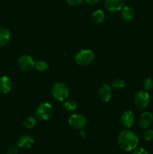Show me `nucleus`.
I'll use <instances>...</instances> for the list:
<instances>
[{"label": "nucleus", "instance_id": "obj_27", "mask_svg": "<svg viewBox=\"0 0 153 154\" xmlns=\"http://www.w3.org/2000/svg\"><path fill=\"white\" fill-rule=\"evenodd\" d=\"M79 136L81 138H82V139H86L87 137L86 132L84 130H82V129H80V132H79Z\"/></svg>", "mask_w": 153, "mask_h": 154}, {"label": "nucleus", "instance_id": "obj_11", "mask_svg": "<svg viewBox=\"0 0 153 154\" xmlns=\"http://www.w3.org/2000/svg\"><path fill=\"white\" fill-rule=\"evenodd\" d=\"M153 123V114L149 111L142 113L139 119V125L142 129H147Z\"/></svg>", "mask_w": 153, "mask_h": 154}, {"label": "nucleus", "instance_id": "obj_13", "mask_svg": "<svg viewBox=\"0 0 153 154\" xmlns=\"http://www.w3.org/2000/svg\"><path fill=\"white\" fill-rule=\"evenodd\" d=\"M13 88L12 81L7 76H2L0 78V93L7 94L10 93Z\"/></svg>", "mask_w": 153, "mask_h": 154}, {"label": "nucleus", "instance_id": "obj_15", "mask_svg": "<svg viewBox=\"0 0 153 154\" xmlns=\"http://www.w3.org/2000/svg\"><path fill=\"white\" fill-rule=\"evenodd\" d=\"M121 11V17L123 20L129 22V21L132 20L134 17V11L133 8L130 7V6H124Z\"/></svg>", "mask_w": 153, "mask_h": 154}, {"label": "nucleus", "instance_id": "obj_18", "mask_svg": "<svg viewBox=\"0 0 153 154\" xmlns=\"http://www.w3.org/2000/svg\"><path fill=\"white\" fill-rule=\"evenodd\" d=\"M37 120L33 117H27L22 120V126L26 129H32L36 124Z\"/></svg>", "mask_w": 153, "mask_h": 154}, {"label": "nucleus", "instance_id": "obj_6", "mask_svg": "<svg viewBox=\"0 0 153 154\" xmlns=\"http://www.w3.org/2000/svg\"><path fill=\"white\" fill-rule=\"evenodd\" d=\"M150 96L146 90H141L136 93L134 96V103L139 108L143 109L147 108L150 104Z\"/></svg>", "mask_w": 153, "mask_h": 154}, {"label": "nucleus", "instance_id": "obj_17", "mask_svg": "<svg viewBox=\"0 0 153 154\" xmlns=\"http://www.w3.org/2000/svg\"><path fill=\"white\" fill-rule=\"evenodd\" d=\"M63 106H64V108L66 111H69V112H72V111H74L76 109L77 103L74 99H68V100L64 101Z\"/></svg>", "mask_w": 153, "mask_h": 154}, {"label": "nucleus", "instance_id": "obj_22", "mask_svg": "<svg viewBox=\"0 0 153 154\" xmlns=\"http://www.w3.org/2000/svg\"><path fill=\"white\" fill-rule=\"evenodd\" d=\"M143 138L146 141H152L153 140V130L152 129H146L143 132Z\"/></svg>", "mask_w": 153, "mask_h": 154}, {"label": "nucleus", "instance_id": "obj_4", "mask_svg": "<svg viewBox=\"0 0 153 154\" xmlns=\"http://www.w3.org/2000/svg\"><path fill=\"white\" fill-rule=\"evenodd\" d=\"M94 53L88 49L81 50L75 56V62L80 66H87L92 63L94 60Z\"/></svg>", "mask_w": 153, "mask_h": 154}, {"label": "nucleus", "instance_id": "obj_9", "mask_svg": "<svg viewBox=\"0 0 153 154\" xmlns=\"http://www.w3.org/2000/svg\"><path fill=\"white\" fill-rule=\"evenodd\" d=\"M124 0H105V8L110 12H117L124 7Z\"/></svg>", "mask_w": 153, "mask_h": 154}, {"label": "nucleus", "instance_id": "obj_12", "mask_svg": "<svg viewBox=\"0 0 153 154\" xmlns=\"http://www.w3.org/2000/svg\"><path fill=\"white\" fill-rule=\"evenodd\" d=\"M34 144V139L29 135H22L17 140V145L20 148L29 149Z\"/></svg>", "mask_w": 153, "mask_h": 154}, {"label": "nucleus", "instance_id": "obj_1", "mask_svg": "<svg viewBox=\"0 0 153 154\" xmlns=\"http://www.w3.org/2000/svg\"><path fill=\"white\" fill-rule=\"evenodd\" d=\"M117 143L122 150L129 152L137 147L139 139L133 131L127 129L120 132L117 138Z\"/></svg>", "mask_w": 153, "mask_h": 154}, {"label": "nucleus", "instance_id": "obj_5", "mask_svg": "<svg viewBox=\"0 0 153 154\" xmlns=\"http://www.w3.org/2000/svg\"><path fill=\"white\" fill-rule=\"evenodd\" d=\"M86 118L81 114L75 113L70 115L68 119V123L72 128L75 129H82L86 125Z\"/></svg>", "mask_w": 153, "mask_h": 154}, {"label": "nucleus", "instance_id": "obj_3", "mask_svg": "<svg viewBox=\"0 0 153 154\" xmlns=\"http://www.w3.org/2000/svg\"><path fill=\"white\" fill-rule=\"evenodd\" d=\"M53 109L52 105L48 102H43L37 107L35 111V117L41 121H46L52 116Z\"/></svg>", "mask_w": 153, "mask_h": 154}, {"label": "nucleus", "instance_id": "obj_23", "mask_svg": "<svg viewBox=\"0 0 153 154\" xmlns=\"http://www.w3.org/2000/svg\"><path fill=\"white\" fill-rule=\"evenodd\" d=\"M85 0H66L68 4L70 6H78L82 4Z\"/></svg>", "mask_w": 153, "mask_h": 154}, {"label": "nucleus", "instance_id": "obj_2", "mask_svg": "<svg viewBox=\"0 0 153 154\" xmlns=\"http://www.w3.org/2000/svg\"><path fill=\"white\" fill-rule=\"evenodd\" d=\"M52 94L57 101L64 102L69 96V89L64 83L57 82L52 86Z\"/></svg>", "mask_w": 153, "mask_h": 154}, {"label": "nucleus", "instance_id": "obj_21", "mask_svg": "<svg viewBox=\"0 0 153 154\" xmlns=\"http://www.w3.org/2000/svg\"><path fill=\"white\" fill-rule=\"evenodd\" d=\"M142 87L146 91H148V90H152L153 87V81L149 78H146L142 82Z\"/></svg>", "mask_w": 153, "mask_h": 154}, {"label": "nucleus", "instance_id": "obj_20", "mask_svg": "<svg viewBox=\"0 0 153 154\" xmlns=\"http://www.w3.org/2000/svg\"><path fill=\"white\" fill-rule=\"evenodd\" d=\"M112 88L116 89V90H122L124 87L125 86V83L123 81L122 79H119V78H117V79L114 80L112 82Z\"/></svg>", "mask_w": 153, "mask_h": 154}, {"label": "nucleus", "instance_id": "obj_19", "mask_svg": "<svg viewBox=\"0 0 153 154\" xmlns=\"http://www.w3.org/2000/svg\"><path fill=\"white\" fill-rule=\"evenodd\" d=\"M49 66L47 63L43 60H39L35 63V69L40 72H44L47 71Z\"/></svg>", "mask_w": 153, "mask_h": 154}, {"label": "nucleus", "instance_id": "obj_14", "mask_svg": "<svg viewBox=\"0 0 153 154\" xmlns=\"http://www.w3.org/2000/svg\"><path fill=\"white\" fill-rule=\"evenodd\" d=\"M10 40V32L7 28L0 26V48L6 46Z\"/></svg>", "mask_w": 153, "mask_h": 154}, {"label": "nucleus", "instance_id": "obj_10", "mask_svg": "<svg viewBox=\"0 0 153 154\" xmlns=\"http://www.w3.org/2000/svg\"><path fill=\"white\" fill-rule=\"evenodd\" d=\"M99 99L104 102H108L112 97V88L108 84H103L98 91Z\"/></svg>", "mask_w": 153, "mask_h": 154}, {"label": "nucleus", "instance_id": "obj_7", "mask_svg": "<svg viewBox=\"0 0 153 154\" xmlns=\"http://www.w3.org/2000/svg\"><path fill=\"white\" fill-rule=\"evenodd\" d=\"M18 66L20 69L26 72H31L35 68V63L30 56L22 55L19 57L17 60Z\"/></svg>", "mask_w": 153, "mask_h": 154}, {"label": "nucleus", "instance_id": "obj_24", "mask_svg": "<svg viewBox=\"0 0 153 154\" xmlns=\"http://www.w3.org/2000/svg\"><path fill=\"white\" fill-rule=\"evenodd\" d=\"M20 147L18 145H13L10 147L8 150V154H17L19 152Z\"/></svg>", "mask_w": 153, "mask_h": 154}, {"label": "nucleus", "instance_id": "obj_16", "mask_svg": "<svg viewBox=\"0 0 153 154\" xmlns=\"http://www.w3.org/2000/svg\"><path fill=\"white\" fill-rule=\"evenodd\" d=\"M92 18L95 23L101 24L105 20V14L102 10H96L92 13Z\"/></svg>", "mask_w": 153, "mask_h": 154}, {"label": "nucleus", "instance_id": "obj_8", "mask_svg": "<svg viewBox=\"0 0 153 154\" xmlns=\"http://www.w3.org/2000/svg\"><path fill=\"white\" fill-rule=\"evenodd\" d=\"M121 124L125 129H130L135 123V115L133 111L126 110L121 115Z\"/></svg>", "mask_w": 153, "mask_h": 154}, {"label": "nucleus", "instance_id": "obj_26", "mask_svg": "<svg viewBox=\"0 0 153 154\" xmlns=\"http://www.w3.org/2000/svg\"><path fill=\"white\" fill-rule=\"evenodd\" d=\"M85 2L87 3V4L89 5L94 6V5H96L98 3L99 0H85Z\"/></svg>", "mask_w": 153, "mask_h": 154}, {"label": "nucleus", "instance_id": "obj_25", "mask_svg": "<svg viewBox=\"0 0 153 154\" xmlns=\"http://www.w3.org/2000/svg\"><path fill=\"white\" fill-rule=\"evenodd\" d=\"M132 154H148V153L146 149L142 148V147H139V148L134 149Z\"/></svg>", "mask_w": 153, "mask_h": 154}]
</instances>
